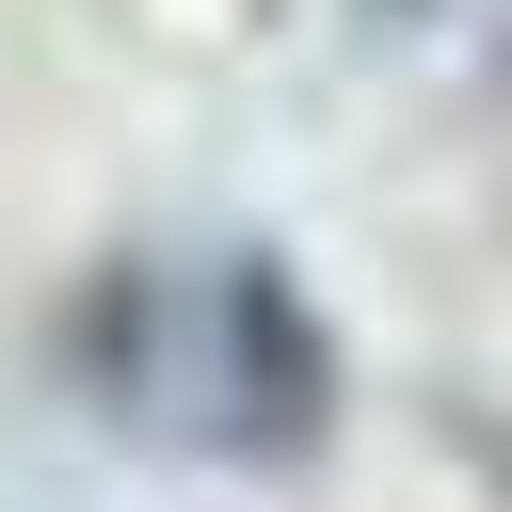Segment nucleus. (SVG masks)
Segmentation results:
<instances>
[{"label": "nucleus", "mask_w": 512, "mask_h": 512, "mask_svg": "<svg viewBox=\"0 0 512 512\" xmlns=\"http://www.w3.org/2000/svg\"><path fill=\"white\" fill-rule=\"evenodd\" d=\"M80 384L144 448H208V464H288L336 416V352H320V320H304V288L272 256H144V272H112L96 320H80Z\"/></svg>", "instance_id": "nucleus-1"}]
</instances>
